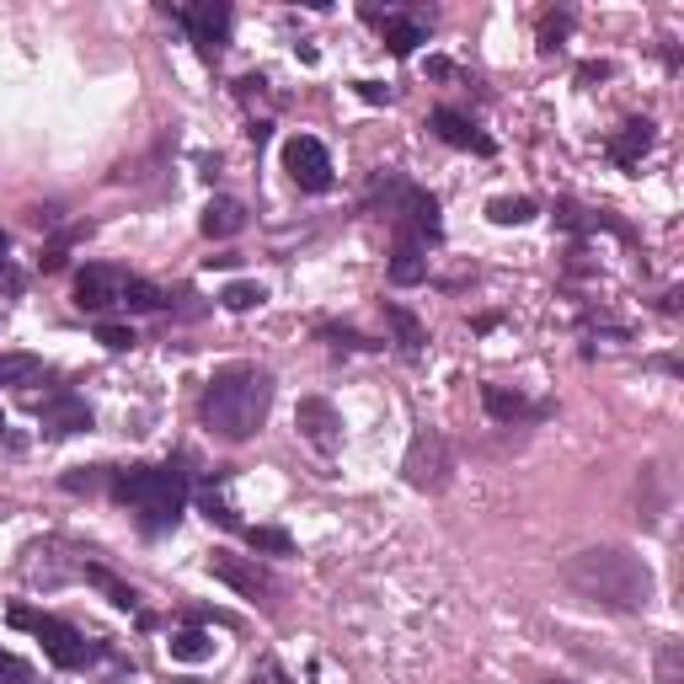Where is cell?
I'll use <instances>...</instances> for the list:
<instances>
[{"mask_svg":"<svg viewBox=\"0 0 684 684\" xmlns=\"http://www.w3.org/2000/svg\"><path fill=\"white\" fill-rule=\"evenodd\" d=\"M562 583L578 599L599 604V609H620V615H637L658 599V578L652 567L626 551V546H588L578 557L562 562Z\"/></svg>","mask_w":684,"mask_h":684,"instance_id":"6da1fadb","label":"cell"},{"mask_svg":"<svg viewBox=\"0 0 684 684\" xmlns=\"http://www.w3.org/2000/svg\"><path fill=\"white\" fill-rule=\"evenodd\" d=\"M273 412V374L257 369V363H231V369H214L209 385L199 396V417L203 428L220 444H246Z\"/></svg>","mask_w":684,"mask_h":684,"instance_id":"7a4b0ae2","label":"cell"},{"mask_svg":"<svg viewBox=\"0 0 684 684\" xmlns=\"http://www.w3.org/2000/svg\"><path fill=\"white\" fill-rule=\"evenodd\" d=\"M113 497L128 503L145 519V529H166L188 508V476L177 466H128L113 476Z\"/></svg>","mask_w":684,"mask_h":684,"instance_id":"3957f363","label":"cell"},{"mask_svg":"<svg viewBox=\"0 0 684 684\" xmlns=\"http://www.w3.org/2000/svg\"><path fill=\"white\" fill-rule=\"evenodd\" d=\"M16 631H33L43 642V652L59 663V669H86L91 658H97V647L86 642L81 631L70 626V620H59V615H43V609H33V604H11V615H5Z\"/></svg>","mask_w":684,"mask_h":684,"instance_id":"277c9868","label":"cell"},{"mask_svg":"<svg viewBox=\"0 0 684 684\" xmlns=\"http://www.w3.org/2000/svg\"><path fill=\"white\" fill-rule=\"evenodd\" d=\"M402 471H406V482L417 486V492H444L449 471H455V460H449V439H444L439 428H417L412 444H406Z\"/></svg>","mask_w":684,"mask_h":684,"instance_id":"5b68a950","label":"cell"},{"mask_svg":"<svg viewBox=\"0 0 684 684\" xmlns=\"http://www.w3.org/2000/svg\"><path fill=\"white\" fill-rule=\"evenodd\" d=\"M283 171H289L305 193H326V188H332V156H326L322 139H311V134L283 139Z\"/></svg>","mask_w":684,"mask_h":684,"instance_id":"8992f818","label":"cell"},{"mask_svg":"<svg viewBox=\"0 0 684 684\" xmlns=\"http://www.w3.org/2000/svg\"><path fill=\"white\" fill-rule=\"evenodd\" d=\"M134 279V273H123L113 262H86L81 273H76V305L91 311V316H102V311H113L123 300V283Z\"/></svg>","mask_w":684,"mask_h":684,"instance_id":"52a82bcc","label":"cell"},{"mask_svg":"<svg viewBox=\"0 0 684 684\" xmlns=\"http://www.w3.org/2000/svg\"><path fill=\"white\" fill-rule=\"evenodd\" d=\"M182 27H188V38L199 43L203 54H220L225 43H231V5L225 0H199V5H182V11H171Z\"/></svg>","mask_w":684,"mask_h":684,"instance_id":"ba28073f","label":"cell"},{"mask_svg":"<svg viewBox=\"0 0 684 684\" xmlns=\"http://www.w3.org/2000/svg\"><path fill=\"white\" fill-rule=\"evenodd\" d=\"M209 572L225 583V588H236L246 599H262V594H273V578H268V567H257L251 557H231V551H214L209 557Z\"/></svg>","mask_w":684,"mask_h":684,"instance_id":"9c48e42d","label":"cell"},{"mask_svg":"<svg viewBox=\"0 0 684 684\" xmlns=\"http://www.w3.org/2000/svg\"><path fill=\"white\" fill-rule=\"evenodd\" d=\"M294 428L305 434L311 449H322V455H332V449L343 444V417H337V406L322 402V396H305V402H300V412H294Z\"/></svg>","mask_w":684,"mask_h":684,"instance_id":"30bf717a","label":"cell"},{"mask_svg":"<svg viewBox=\"0 0 684 684\" xmlns=\"http://www.w3.org/2000/svg\"><path fill=\"white\" fill-rule=\"evenodd\" d=\"M428 128L439 134L444 145H455V150H476V156H492V139H486V134L471 119H466V113H455V108H434Z\"/></svg>","mask_w":684,"mask_h":684,"instance_id":"8fae6325","label":"cell"},{"mask_svg":"<svg viewBox=\"0 0 684 684\" xmlns=\"http://www.w3.org/2000/svg\"><path fill=\"white\" fill-rule=\"evenodd\" d=\"M38 417H43V428H48V434H81V428H91V406H86L81 396H70V391L43 396Z\"/></svg>","mask_w":684,"mask_h":684,"instance_id":"7c38bea8","label":"cell"},{"mask_svg":"<svg viewBox=\"0 0 684 684\" xmlns=\"http://www.w3.org/2000/svg\"><path fill=\"white\" fill-rule=\"evenodd\" d=\"M652 139H658L652 119L620 123V134H609V161H615V166H637L647 150H652Z\"/></svg>","mask_w":684,"mask_h":684,"instance_id":"4fadbf2b","label":"cell"},{"mask_svg":"<svg viewBox=\"0 0 684 684\" xmlns=\"http://www.w3.org/2000/svg\"><path fill=\"white\" fill-rule=\"evenodd\" d=\"M369 16H374V11H369ZM374 22L385 27V48H391V54H402V59L423 38H428V22H423V16H402V11H391V16H374Z\"/></svg>","mask_w":684,"mask_h":684,"instance_id":"5bb4252c","label":"cell"},{"mask_svg":"<svg viewBox=\"0 0 684 684\" xmlns=\"http://www.w3.org/2000/svg\"><path fill=\"white\" fill-rule=\"evenodd\" d=\"M246 225V209L236 199H209V209H203V236L209 242H231V236H242Z\"/></svg>","mask_w":684,"mask_h":684,"instance_id":"9a60e30c","label":"cell"},{"mask_svg":"<svg viewBox=\"0 0 684 684\" xmlns=\"http://www.w3.org/2000/svg\"><path fill=\"white\" fill-rule=\"evenodd\" d=\"M482 406H486V417H497V423H519V417H535V412H540V406H529L519 391H508V385H486Z\"/></svg>","mask_w":684,"mask_h":684,"instance_id":"2e32d148","label":"cell"},{"mask_svg":"<svg viewBox=\"0 0 684 684\" xmlns=\"http://www.w3.org/2000/svg\"><path fill=\"white\" fill-rule=\"evenodd\" d=\"M423 279H428V246L396 242V251H391V283H423Z\"/></svg>","mask_w":684,"mask_h":684,"instance_id":"e0dca14e","label":"cell"},{"mask_svg":"<svg viewBox=\"0 0 684 684\" xmlns=\"http://www.w3.org/2000/svg\"><path fill=\"white\" fill-rule=\"evenodd\" d=\"M385 322H391V332H396V343H402L406 359H417L423 354V343H428V332H423V322L406 311V305H385Z\"/></svg>","mask_w":684,"mask_h":684,"instance_id":"ac0fdd59","label":"cell"},{"mask_svg":"<svg viewBox=\"0 0 684 684\" xmlns=\"http://www.w3.org/2000/svg\"><path fill=\"white\" fill-rule=\"evenodd\" d=\"M214 658V637L209 631H177L171 637V663H203Z\"/></svg>","mask_w":684,"mask_h":684,"instance_id":"d6986e66","label":"cell"},{"mask_svg":"<svg viewBox=\"0 0 684 684\" xmlns=\"http://www.w3.org/2000/svg\"><path fill=\"white\" fill-rule=\"evenodd\" d=\"M86 583H97V588H102L108 599L119 604V609H139V594H134V588H128L123 578H113L108 567H86Z\"/></svg>","mask_w":684,"mask_h":684,"instance_id":"ffe728a7","label":"cell"},{"mask_svg":"<svg viewBox=\"0 0 684 684\" xmlns=\"http://www.w3.org/2000/svg\"><path fill=\"white\" fill-rule=\"evenodd\" d=\"M119 305H123V311H161L166 294L150 279H128V283H123V300H119Z\"/></svg>","mask_w":684,"mask_h":684,"instance_id":"44dd1931","label":"cell"},{"mask_svg":"<svg viewBox=\"0 0 684 684\" xmlns=\"http://www.w3.org/2000/svg\"><path fill=\"white\" fill-rule=\"evenodd\" d=\"M262 300H268V289H262V283H246V279L231 283V289L220 294V305H225V311H236V316H242V311H257Z\"/></svg>","mask_w":684,"mask_h":684,"instance_id":"7402d4cb","label":"cell"},{"mask_svg":"<svg viewBox=\"0 0 684 684\" xmlns=\"http://www.w3.org/2000/svg\"><path fill=\"white\" fill-rule=\"evenodd\" d=\"M652 669H658V684H684V647L663 642L658 647V658H652Z\"/></svg>","mask_w":684,"mask_h":684,"instance_id":"603a6c76","label":"cell"},{"mask_svg":"<svg viewBox=\"0 0 684 684\" xmlns=\"http://www.w3.org/2000/svg\"><path fill=\"white\" fill-rule=\"evenodd\" d=\"M43 363L33 354H0V385H22V380H33Z\"/></svg>","mask_w":684,"mask_h":684,"instance_id":"cb8c5ba5","label":"cell"},{"mask_svg":"<svg viewBox=\"0 0 684 684\" xmlns=\"http://www.w3.org/2000/svg\"><path fill=\"white\" fill-rule=\"evenodd\" d=\"M246 540H251V551H268V557H289V546H294L283 529H268V524H251Z\"/></svg>","mask_w":684,"mask_h":684,"instance_id":"d4e9b609","label":"cell"},{"mask_svg":"<svg viewBox=\"0 0 684 684\" xmlns=\"http://www.w3.org/2000/svg\"><path fill=\"white\" fill-rule=\"evenodd\" d=\"M486 214H492L497 225H524V220H535V203L529 199H492L486 203Z\"/></svg>","mask_w":684,"mask_h":684,"instance_id":"484cf974","label":"cell"},{"mask_svg":"<svg viewBox=\"0 0 684 684\" xmlns=\"http://www.w3.org/2000/svg\"><path fill=\"white\" fill-rule=\"evenodd\" d=\"M322 337L332 343V348H348V354H369V348H380L374 337H363V332H354V326H322Z\"/></svg>","mask_w":684,"mask_h":684,"instance_id":"4316f807","label":"cell"},{"mask_svg":"<svg viewBox=\"0 0 684 684\" xmlns=\"http://www.w3.org/2000/svg\"><path fill=\"white\" fill-rule=\"evenodd\" d=\"M203 514H209V519L214 524H225V529H236V508H231V503H225V497H214V486H209V492H203Z\"/></svg>","mask_w":684,"mask_h":684,"instance_id":"83f0119b","label":"cell"},{"mask_svg":"<svg viewBox=\"0 0 684 684\" xmlns=\"http://www.w3.org/2000/svg\"><path fill=\"white\" fill-rule=\"evenodd\" d=\"M567 27H572V11H557V16H546V27H540V43H546V54L567 38Z\"/></svg>","mask_w":684,"mask_h":684,"instance_id":"f1b7e54d","label":"cell"},{"mask_svg":"<svg viewBox=\"0 0 684 684\" xmlns=\"http://www.w3.org/2000/svg\"><path fill=\"white\" fill-rule=\"evenodd\" d=\"M97 343H108L113 354H123V348H134V332H128V326H113V322H102V326H97Z\"/></svg>","mask_w":684,"mask_h":684,"instance_id":"f546056e","label":"cell"},{"mask_svg":"<svg viewBox=\"0 0 684 684\" xmlns=\"http://www.w3.org/2000/svg\"><path fill=\"white\" fill-rule=\"evenodd\" d=\"M0 674H5L11 684H27V680H33V674H27V663H22V658H11V652H0Z\"/></svg>","mask_w":684,"mask_h":684,"instance_id":"4dcf8cb0","label":"cell"},{"mask_svg":"<svg viewBox=\"0 0 684 684\" xmlns=\"http://www.w3.org/2000/svg\"><path fill=\"white\" fill-rule=\"evenodd\" d=\"M0 289H5V294H22V273H16L11 262H0Z\"/></svg>","mask_w":684,"mask_h":684,"instance_id":"1f68e13d","label":"cell"},{"mask_svg":"<svg viewBox=\"0 0 684 684\" xmlns=\"http://www.w3.org/2000/svg\"><path fill=\"white\" fill-rule=\"evenodd\" d=\"M359 97L363 102H391V91H385L380 81H359Z\"/></svg>","mask_w":684,"mask_h":684,"instance_id":"d6a6232c","label":"cell"},{"mask_svg":"<svg viewBox=\"0 0 684 684\" xmlns=\"http://www.w3.org/2000/svg\"><path fill=\"white\" fill-rule=\"evenodd\" d=\"M5 246H11V236H5V231H0V262H5Z\"/></svg>","mask_w":684,"mask_h":684,"instance_id":"836d02e7","label":"cell"},{"mask_svg":"<svg viewBox=\"0 0 684 684\" xmlns=\"http://www.w3.org/2000/svg\"><path fill=\"white\" fill-rule=\"evenodd\" d=\"M546 684H572V680H546Z\"/></svg>","mask_w":684,"mask_h":684,"instance_id":"e575fe53","label":"cell"}]
</instances>
